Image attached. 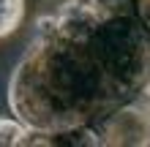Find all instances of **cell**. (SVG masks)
<instances>
[{"mask_svg":"<svg viewBox=\"0 0 150 147\" xmlns=\"http://www.w3.org/2000/svg\"><path fill=\"white\" fill-rule=\"evenodd\" d=\"M30 144V128L16 117H0V147Z\"/></svg>","mask_w":150,"mask_h":147,"instance_id":"obj_3","label":"cell"},{"mask_svg":"<svg viewBox=\"0 0 150 147\" xmlns=\"http://www.w3.org/2000/svg\"><path fill=\"white\" fill-rule=\"evenodd\" d=\"M30 144H82V147H150V96L139 93L104 120L71 134H30Z\"/></svg>","mask_w":150,"mask_h":147,"instance_id":"obj_2","label":"cell"},{"mask_svg":"<svg viewBox=\"0 0 150 147\" xmlns=\"http://www.w3.org/2000/svg\"><path fill=\"white\" fill-rule=\"evenodd\" d=\"M134 11H137L139 25H142L145 33L150 36V0H134Z\"/></svg>","mask_w":150,"mask_h":147,"instance_id":"obj_5","label":"cell"},{"mask_svg":"<svg viewBox=\"0 0 150 147\" xmlns=\"http://www.w3.org/2000/svg\"><path fill=\"white\" fill-rule=\"evenodd\" d=\"M150 68V36L134 3L98 8L63 0L36 19L33 36L11 68V115L44 136L87 128L137 98Z\"/></svg>","mask_w":150,"mask_h":147,"instance_id":"obj_1","label":"cell"},{"mask_svg":"<svg viewBox=\"0 0 150 147\" xmlns=\"http://www.w3.org/2000/svg\"><path fill=\"white\" fill-rule=\"evenodd\" d=\"M25 19V0H0V38L16 33Z\"/></svg>","mask_w":150,"mask_h":147,"instance_id":"obj_4","label":"cell"},{"mask_svg":"<svg viewBox=\"0 0 150 147\" xmlns=\"http://www.w3.org/2000/svg\"><path fill=\"white\" fill-rule=\"evenodd\" d=\"M142 93H147V96H150V68H147V82H145V90Z\"/></svg>","mask_w":150,"mask_h":147,"instance_id":"obj_6","label":"cell"}]
</instances>
